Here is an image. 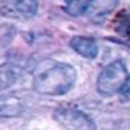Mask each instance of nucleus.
<instances>
[{"label":"nucleus","instance_id":"8","mask_svg":"<svg viewBox=\"0 0 130 130\" xmlns=\"http://www.w3.org/2000/svg\"><path fill=\"white\" fill-rule=\"evenodd\" d=\"M13 4L17 11L27 17L34 15L38 10V0H13Z\"/></svg>","mask_w":130,"mask_h":130},{"label":"nucleus","instance_id":"2","mask_svg":"<svg viewBox=\"0 0 130 130\" xmlns=\"http://www.w3.org/2000/svg\"><path fill=\"white\" fill-rule=\"evenodd\" d=\"M129 73H127L126 64L122 60H115L109 63L104 70L99 73L96 80V90L101 95L110 96L119 94L126 83Z\"/></svg>","mask_w":130,"mask_h":130},{"label":"nucleus","instance_id":"9","mask_svg":"<svg viewBox=\"0 0 130 130\" xmlns=\"http://www.w3.org/2000/svg\"><path fill=\"white\" fill-rule=\"evenodd\" d=\"M23 112V106L20 104H0V118H11L18 116Z\"/></svg>","mask_w":130,"mask_h":130},{"label":"nucleus","instance_id":"7","mask_svg":"<svg viewBox=\"0 0 130 130\" xmlns=\"http://www.w3.org/2000/svg\"><path fill=\"white\" fill-rule=\"evenodd\" d=\"M90 3L91 0H67L66 11H67V14L73 15V17H78V15L87 13Z\"/></svg>","mask_w":130,"mask_h":130},{"label":"nucleus","instance_id":"1","mask_svg":"<svg viewBox=\"0 0 130 130\" xmlns=\"http://www.w3.org/2000/svg\"><path fill=\"white\" fill-rule=\"evenodd\" d=\"M76 78V69L69 63L45 62L35 69L32 85L42 95H63L71 90Z\"/></svg>","mask_w":130,"mask_h":130},{"label":"nucleus","instance_id":"5","mask_svg":"<svg viewBox=\"0 0 130 130\" xmlns=\"http://www.w3.org/2000/svg\"><path fill=\"white\" fill-rule=\"evenodd\" d=\"M21 76V67L14 63H2L0 64V91L11 87Z\"/></svg>","mask_w":130,"mask_h":130},{"label":"nucleus","instance_id":"10","mask_svg":"<svg viewBox=\"0 0 130 130\" xmlns=\"http://www.w3.org/2000/svg\"><path fill=\"white\" fill-rule=\"evenodd\" d=\"M119 94L122 95V98H123V99L130 101V74H129V77H127V80H126V83H124L123 88H122V91Z\"/></svg>","mask_w":130,"mask_h":130},{"label":"nucleus","instance_id":"6","mask_svg":"<svg viewBox=\"0 0 130 130\" xmlns=\"http://www.w3.org/2000/svg\"><path fill=\"white\" fill-rule=\"evenodd\" d=\"M119 0H91L87 14L92 18H99L109 14L118 6Z\"/></svg>","mask_w":130,"mask_h":130},{"label":"nucleus","instance_id":"4","mask_svg":"<svg viewBox=\"0 0 130 130\" xmlns=\"http://www.w3.org/2000/svg\"><path fill=\"white\" fill-rule=\"evenodd\" d=\"M70 46L78 55L87 57V59H95L98 56V45L92 38L77 35L70 39Z\"/></svg>","mask_w":130,"mask_h":130},{"label":"nucleus","instance_id":"3","mask_svg":"<svg viewBox=\"0 0 130 130\" xmlns=\"http://www.w3.org/2000/svg\"><path fill=\"white\" fill-rule=\"evenodd\" d=\"M53 119L66 130H95L94 120L83 110L73 106H59L53 110Z\"/></svg>","mask_w":130,"mask_h":130}]
</instances>
